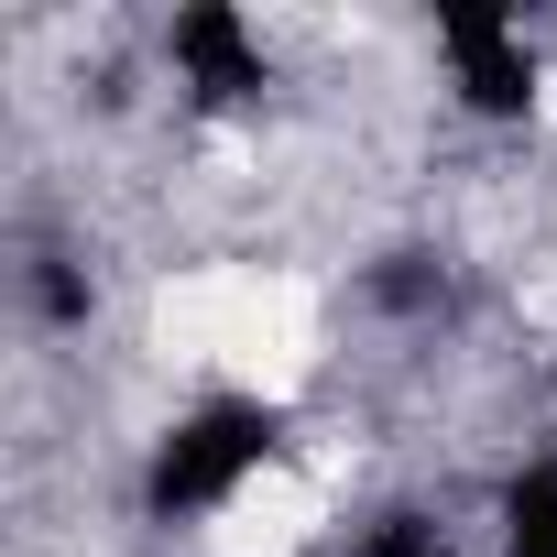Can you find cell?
Returning a JSON list of instances; mask_svg holds the SVG:
<instances>
[{
  "mask_svg": "<svg viewBox=\"0 0 557 557\" xmlns=\"http://www.w3.org/2000/svg\"><path fill=\"white\" fill-rule=\"evenodd\" d=\"M164 77L186 88V110H251L273 88V55H262V23L230 12V0H186V12L164 23Z\"/></svg>",
  "mask_w": 557,
  "mask_h": 557,
  "instance_id": "3",
  "label": "cell"
},
{
  "mask_svg": "<svg viewBox=\"0 0 557 557\" xmlns=\"http://www.w3.org/2000/svg\"><path fill=\"white\" fill-rule=\"evenodd\" d=\"M23 296H34L45 329H88V307H99V285H88L77 251H34V262H23Z\"/></svg>",
  "mask_w": 557,
  "mask_h": 557,
  "instance_id": "6",
  "label": "cell"
},
{
  "mask_svg": "<svg viewBox=\"0 0 557 557\" xmlns=\"http://www.w3.org/2000/svg\"><path fill=\"white\" fill-rule=\"evenodd\" d=\"M492 535H503V557H557V448H535L492 492Z\"/></svg>",
  "mask_w": 557,
  "mask_h": 557,
  "instance_id": "4",
  "label": "cell"
},
{
  "mask_svg": "<svg viewBox=\"0 0 557 557\" xmlns=\"http://www.w3.org/2000/svg\"><path fill=\"white\" fill-rule=\"evenodd\" d=\"M426 34H437L448 99H459L470 121H492V132H503V121H535V99H546V55H535L524 12H492V0H448Z\"/></svg>",
  "mask_w": 557,
  "mask_h": 557,
  "instance_id": "2",
  "label": "cell"
},
{
  "mask_svg": "<svg viewBox=\"0 0 557 557\" xmlns=\"http://www.w3.org/2000/svg\"><path fill=\"white\" fill-rule=\"evenodd\" d=\"M273 448H285V416H273L262 394H208V405H186V416L153 437V459H143V513H153V524H208V513H230V503L273 470Z\"/></svg>",
  "mask_w": 557,
  "mask_h": 557,
  "instance_id": "1",
  "label": "cell"
},
{
  "mask_svg": "<svg viewBox=\"0 0 557 557\" xmlns=\"http://www.w3.org/2000/svg\"><path fill=\"white\" fill-rule=\"evenodd\" d=\"M361 296H372L383 318H405V329H437V318H448V262H437V251H383V262L361 273Z\"/></svg>",
  "mask_w": 557,
  "mask_h": 557,
  "instance_id": "5",
  "label": "cell"
}]
</instances>
